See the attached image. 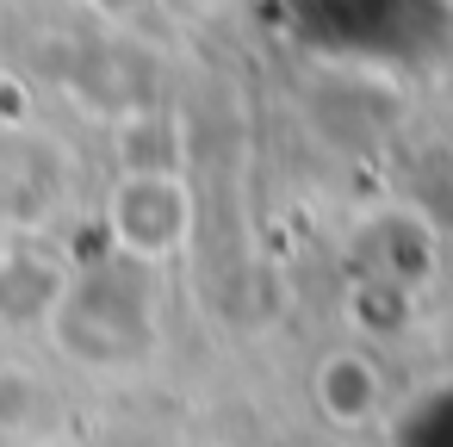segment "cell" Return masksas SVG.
<instances>
[{"label": "cell", "instance_id": "cell-1", "mask_svg": "<svg viewBox=\"0 0 453 447\" xmlns=\"http://www.w3.org/2000/svg\"><path fill=\"white\" fill-rule=\"evenodd\" d=\"M112 230L131 255L143 261H162L180 249V236L193 230V199L187 187L168 174V168H150V174H131L119 193H112Z\"/></svg>", "mask_w": 453, "mask_h": 447}, {"label": "cell", "instance_id": "cell-2", "mask_svg": "<svg viewBox=\"0 0 453 447\" xmlns=\"http://www.w3.org/2000/svg\"><path fill=\"white\" fill-rule=\"evenodd\" d=\"M311 391H317L323 422H335V428H360V422H372V416H379V397H385V391H379V366H372L360 348H335V354H323Z\"/></svg>", "mask_w": 453, "mask_h": 447}, {"label": "cell", "instance_id": "cell-3", "mask_svg": "<svg viewBox=\"0 0 453 447\" xmlns=\"http://www.w3.org/2000/svg\"><path fill=\"white\" fill-rule=\"evenodd\" d=\"M94 7H100L106 19H137V13L150 7V0H94Z\"/></svg>", "mask_w": 453, "mask_h": 447}]
</instances>
